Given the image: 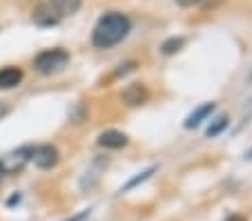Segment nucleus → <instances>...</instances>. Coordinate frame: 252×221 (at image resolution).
<instances>
[{
  "mask_svg": "<svg viewBox=\"0 0 252 221\" xmlns=\"http://www.w3.org/2000/svg\"><path fill=\"white\" fill-rule=\"evenodd\" d=\"M129 29H132V23L127 16L121 11H107L96 23L94 32H92V43L98 49H110L129 34Z\"/></svg>",
  "mask_w": 252,
  "mask_h": 221,
  "instance_id": "1",
  "label": "nucleus"
},
{
  "mask_svg": "<svg viewBox=\"0 0 252 221\" xmlns=\"http://www.w3.org/2000/svg\"><path fill=\"white\" fill-rule=\"evenodd\" d=\"M67 63H69V54L61 47H54V49H45V52H40L33 58V67L40 74H56L61 69H65Z\"/></svg>",
  "mask_w": 252,
  "mask_h": 221,
  "instance_id": "2",
  "label": "nucleus"
},
{
  "mask_svg": "<svg viewBox=\"0 0 252 221\" xmlns=\"http://www.w3.org/2000/svg\"><path fill=\"white\" fill-rule=\"evenodd\" d=\"M32 154H33V148H29V145L5 154V157L0 159V174H14V172H18V170H23L25 163L32 159Z\"/></svg>",
  "mask_w": 252,
  "mask_h": 221,
  "instance_id": "3",
  "label": "nucleus"
},
{
  "mask_svg": "<svg viewBox=\"0 0 252 221\" xmlns=\"http://www.w3.org/2000/svg\"><path fill=\"white\" fill-rule=\"evenodd\" d=\"M32 161L36 163V168L40 170H49L58 163V150L54 145L45 143V145H38L33 148V154H32Z\"/></svg>",
  "mask_w": 252,
  "mask_h": 221,
  "instance_id": "4",
  "label": "nucleus"
},
{
  "mask_svg": "<svg viewBox=\"0 0 252 221\" xmlns=\"http://www.w3.org/2000/svg\"><path fill=\"white\" fill-rule=\"evenodd\" d=\"M148 90L141 85V83H132V85H127L123 90V94H121V98H123L125 105L129 107H136V105H143V103L148 101Z\"/></svg>",
  "mask_w": 252,
  "mask_h": 221,
  "instance_id": "5",
  "label": "nucleus"
},
{
  "mask_svg": "<svg viewBox=\"0 0 252 221\" xmlns=\"http://www.w3.org/2000/svg\"><path fill=\"white\" fill-rule=\"evenodd\" d=\"M23 69L16 67V65H7V67L0 69V90H11V87L20 85L23 81Z\"/></svg>",
  "mask_w": 252,
  "mask_h": 221,
  "instance_id": "6",
  "label": "nucleus"
},
{
  "mask_svg": "<svg viewBox=\"0 0 252 221\" xmlns=\"http://www.w3.org/2000/svg\"><path fill=\"white\" fill-rule=\"evenodd\" d=\"M98 145L100 148H110V150H119L123 145H127V136L119 130H105L98 136Z\"/></svg>",
  "mask_w": 252,
  "mask_h": 221,
  "instance_id": "7",
  "label": "nucleus"
},
{
  "mask_svg": "<svg viewBox=\"0 0 252 221\" xmlns=\"http://www.w3.org/2000/svg\"><path fill=\"white\" fill-rule=\"evenodd\" d=\"M58 20H61V16H58L49 5L38 7V9L33 11V23H36V25H43V27H52V25H58Z\"/></svg>",
  "mask_w": 252,
  "mask_h": 221,
  "instance_id": "8",
  "label": "nucleus"
},
{
  "mask_svg": "<svg viewBox=\"0 0 252 221\" xmlns=\"http://www.w3.org/2000/svg\"><path fill=\"white\" fill-rule=\"evenodd\" d=\"M212 112H214V103H203V105L196 107V110L186 119V127H188V130H192V127L201 125L210 114H212Z\"/></svg>",
  "mask_w": 252,
  "mask_h": 221,
  "instance_id": "9",
  "label": "nucleus"
},
{
  "mask_svg": "<svg viewBox=\"0 0 252 221\" xmlns=\"http://www.w3.org/2000/svg\"><path fill=\"white\" fill-rule=\"evenodd\" d=\"M81 2L83 0H49V7L58 16H71L81 9Z\"/></svg>",
  "mask_w": 252,
  "mask_h": 221,
  "instance_id": "10",
  "label": "nucleus"
},
{
  "mask_svg": "<svg viewBox=\"0 0 252 221\" xmlns=\"http://www.w3.org/2000/svg\"><path fill=\"white\" fill-rule=\"evenodd\" d=\"M154 172H157V168H154V165H150V168L148 170H143V172H138L136 174V177H134V179H129V181L127 183H125V186L123 188H121V192H127V190H132V188H136L138 186V183H143V181H148V179L150 177H152V174Z\"/></svg>",
  "mask_w": 252,
  "mask_h": 221,
  "instance_id": "11",
  "label": "nucleus"
},
{
  "mask_svg": "<svg viewBox=\"0 0 252 221\" xmlns=\"http://www.w3.org/2000/svg\"><path fill=\"white\" fill-rule=\"evenodd\" d=\"M225 127H228V116L221 114L214 119V123H210V127L205 130V136H217V134H221Z\"/></svg>",
  "mask_w": 252,
  "mask_h": 221,
  "instance_id": "12",
  "label": "nucleus"
},
{
  "mask_svg": "<svg viewBox=\"0 0 252 221\" xmlns=\"http://www.w3.org/2000/svg\"><path fill=\"white\" fill-rule=\"evenodd\" d=\"M183 45H186V40H183V38H167L165 43L161 45V52L165 54V56H170V54H176V52H179Z\"/></svg>",
  "mask_w": 252,
  "mask_h": 221,
  "instance_id": "13",
  "label": "nucleus"
},
{
  "mask_svg": "<svg viewBox=\"0 0 252 221\" xmlns=\"http://www.w3.org/2000/svg\"><path fill=\"white\" fill-rule=\"evenodd\" d=\"M90 217H92V210H83V212H78V215L69 217V219H65V221H90Z\"/></svg>",
  "mask_w": 252,
  "mask_h": 221,
  "instance_id": "14",
  "label": "nucleus"
},
{
  "mask_svg": "<svg viewBox=\"0 0 252 221\" xmlns=\"http://www.w3.org/2000/svg\"><path fill=\"white\" fill-rule=\"evenodd\" d=\"M176 5H181V7H192V5H196L199 0H174Z\"/></svg>",
  "mask_w": 252,
  "mask_h": 221,
  "instance_id": "15",
  "label": "nucleus"
},
{
  "mask_svg": "<svg viewBox=\"0 0 252 221\" xmlns=\"http://www.w3.org/2000/svg\"><path fill=\"white\" fill-rule=\"evenodd\" d=\"M225 221H246V219H243L241 215H232V217H228V219H225Z\"/></svg>",
  "mask_w": 252,
  "mask_h": 221,
  "instance_id": "16",
  "label": "nucleus"
},
{
  "mask_svg": "<svg viewBox=\"0 0 252 221\" xmlns=\"http://www.w3.org/2000/svg\"><path fill=\"white\" fill-rule=\"evenodd\" d=\"M0 179H2V174H0Z\"/></svg>",
  "mask_w": 252,
  "mask_h": 221,
  "instance_id": "17",
  "label": "nucleus"
}]
</instances>
